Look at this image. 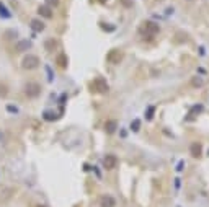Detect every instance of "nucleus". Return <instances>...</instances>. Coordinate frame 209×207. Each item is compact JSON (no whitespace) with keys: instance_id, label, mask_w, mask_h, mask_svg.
Here are the masks:
<instances>
[{"instance_id":"nucleus-1","label":"nucleus","mask_w":209,"mask_h":207,"mask_svg":"<svg viewBox=\"0 0 209 207\" xmlns=\"http://www.w3.org/2000/svg\"><path fill=\"white\" fill-rule=\"evenodd\" d=\"M159 33H160V26L154 21H144L139 28V34L142 36V39H147V41H152Z\"/></svg>"},{"instance_id":"nucleus-2","label":"nucleus","mask_w":209,"mask_h":207,"mask_svg":"<svg viewBox=\"0 0 209 207\" xmlns=\"http://www.w3.org/2000/svg\"><path fill=\"white\" fill-rule=\"evenodd\" d=\"M90 88L93 93H108V90H110V86H108V83L104 78L101 77H98V78H95L93 82L90 83Z\"/></svg>"},{"instance_id":"nucleus-3","label":"nucleus","mask_w":209,"mask_h":207,"mask_svg":"<svg viewBox=\"0 0 209 207\" xmlns=\"http://www.w3.org/2000/svg\"><path fill=\"white\" fill-rule=\"evenodd\" d=\"M38 65H39V57H38V55H34V54L25 55V57H23V61H21V67L25 70H33Z\"/></svg>"},{"instance_id":"nucleus-4","label":"nucleus","mask_w":209,"mask_h":207,"mask_svg":"<svg viewBox=\"0 0 209 207\" xmlns=\"http://www.w3.org/2000/svg\"><path fill=\"white\" fill-rule=\"evenodd\" d=\"M25 93H26L30 98H36L39 93H41V85H39V83H34V82L26 83V86H25Z\"/></svg>"},{"instance_id":"nucleus-5","label":"nucleus","mask_w":209,"mask_h":207,"mask_svg":"<svg viewBox=\"0 0 209 207\" xmlns=\"http://www.w3.org/2000/svg\"><path fill=\"white\" fill-rule=\"evenodd\" d=\"M103 165H104L106 170H114L116 165H118V158H116V155H111V153L106 155L104 160H103Z\"/></svg>"},{"instance_id":"nucleus-6","label":"nucleus","mask_w":209,"mask_h":207,"mask_svg":"<svg viewBox=\"0 0 209 207\" xmlns=\"http://www.w3.org/2000/svg\"><path fill=\"white\" fill-rule=\"evenodd\" d=\"M106 59L111 64H119V62H121V59H123V52H121V51H118V49H113L110 54L106 55Z\"/></svg>"},{"instance_id":"nucleus-7","label":"nucleus","mask_w":209,"mask_h":207,"mask_svg":"<svg viewBox=\"0 0 209 207\" xmlns=\"http://www.w3.org/2000/svg\"><path fill=\"white\" fill-rule=\"evenodd\" d=\"M116 129H118V122H116L114 119H108V121L104 122V132L106 134H114Z\"/></svg>"},{"instance_id":"nucleus-8","label":"nucleus","mask_w":209,"mask_h":207,"mask_svg":"<svg viewBox=\"0 0 209 207\" xmlns=\"http://www.w3.org/2000/svg\"><path fill=\"white\" fill-rule=\"evenodd\" d=\"M190 152H191V155L195 158H199L201 152H203V147H201L199 142H195V144H191V147H190Z\"/></svg>"},{"instance_id":"nucleus-9","label":"nucleus","mask_w":209,"mask_h":207,"mask_svg":"<svg viewBox=\"0 0 209 207\" xmlns=\"http://www.w3.org/2000/svg\"><path fill=\"white\" fill-rule=\"evenodd\" d=\"M100 204H101V207H114L116 201L111 196H103L101 201H100Z\"/></svg>"},{"instance_id":"nucleus-10","label":"nucleus","mask_w":209,"mask_h":207,"mask_svg":"<svg viewBox=\"0 0 209 207\" xmlns=\"http://www.w3.org/2000/svg\"><path fill=\"white\" fill-rule=\"evenodd\" d=\"M31 28H33L36 33H39V31L44 30V23L41 20H31Z\"/></svg>"},{"instance_id":"nucleus-11","label":"nucleus","mask_w":209,"mask_h":207,"mask_svg":"<svg viewBox=\"0 0 209 207\" xmlns=\"http://www.w3.org/2000/svg\"><path fill=\"white\" fill-rule=\"evenodd\" d=\"M38 11H39V15H41V17H44V18H52V11H51V8L49 7H39L38 8Z\"/></svg>"},{"instance_id":"nucleus-12","label":"nucleus","mask_w":209,"mask_h":207,"mask_svg":"<svg viewBox=\"0 0 209 207\" xmlns=\"http://www.w3.org/2000/svg\"><path fill=\"white\" fill-rule=\"evenodd\" d=\"M44 46H46V51H49V52H52V51H54L56 47H57V41L51 38V39H47V41H46V44H44Z\"/></svg>"},{"instance_id":"nucleus-13","label":"nucleus","mask_w":209,"mask_h":207,"mask_svg":"<svg viewBox=\"0 0 209 207\" xmlns=\"http://www.w3.org/2000/svg\"><path fill=\"white\" fill-rule=\"evenodd\" d=\"M30 47H31V42L30 41H20L18 44H17V51L21 52V51H28Z\"/></svg>"},{"instance_id":"nucleus-14","label":"nucleus","mask_w":209,"mask_h":207,"mask_svg":"<svg viewBox=\"0 0 209 207\" xmlns=\"http://www.w3.org/2000/svg\"><path fill=\"white\" fill-rule=\"evenodd\" d=\"M57 64H59L61 69H66L67 67V55L66 54H59L57 55Z\"/></svg>"},{"instance_id":"nucleus-15","label":"nucleus","mask_w":209,"mask_h":207,"mask_svg":"<svg viewBox=\"0 0 209 207\" xmlns=\"http://www.w3.org/2000/svg\"><path fill=\"white\" fill-rule=\"evenodd\" d=\"M139 127H140V121H139V119H134V121L131 122V129L134 130V132H137Z\"/></svg>"},{"instance_id":"nucleus-16","label":"nucleus","mask_w":209,"mask_h":207,"mask_svg":"<svg viewBox=\"0 0 209 207\" xmlns=\"http://www.w3.org/2000/svg\"><path fill=\"white\" fill-rule=\"evenodd\" d=\"M44 119H46V121H52V119H56V114H52V113H49V111H46V113H44Z\"/></svg>"},{"instance_id":"nucleus-17","label":"nucleus","mask_w":209,"mask_h":207,"mask_svg":"<svg viewBox=\"0 0 209 207\" xmlns=\"http://www.w3.org/2000/svg\"><path fill=\"white\" fill-rule=\"evenodd\" d=\"M193 85H196V86H203V80H201V78H195V80H193Z\"/></svg>"},{"instance_id":"nucleus-18","label":"nucleus","mask_w":209,"mask_h":207,"mask_svg":"<svg viewBox=\"0 0 209 207\" xmlns=\"http://www.w3.org/2000/svg\"><path fill=\"white\" fill-rule=\"evenodd\" d=\"M152 114H154V106H150V108H149V111H147V119H152V118H154Z\"/></svg>"},{"instance_id":"nucleus-19","label":"nucleus","mask_w":209,"mask_h":207,"mask_svg":"<svg viewBox=\"0 0 209 207\" xmlns=\"http://www.w3.org/2000/svg\"><path fill=\"white\" fill-rule=\"evenodd\" d=\"M124 7H132V0H121Z\"/></svg>"},{"instance_id":"nucleus-20","label":"nucleus","mask_w":209,"mask_h":207,"mask_svg":"<svg viewBox=\"0 0 209 207\" xmlns=\"http://www.w3.org/2000/svg\"><path fill=\"white\" fill-rule=\"evenodd\" d=\"M47 3H49V5H57L59 0H47Z\"/></svg>"},{"instance_id":"nucleus-21","label":"nucleus","mask_w":209,"mask_h":207,"mask_svg":"<svg viewBox=\"0 0 209 207\" xmlns=\"http://www.w3.org/2000/svg\"><path fill=\"white\" fill-rule=\"evenodd\" d=\"M100 2H101V3H104V2H106V0H100Z\"/></svg>"},{"instance_id":"nucleus-22","label":"nucleus","mask_w":209,"mask_h":207,"mask_svg":"<svg viewBox=\"0 0 209 207\" xmlns=\"http://www.w3.org/2000/svg\"><path fill=\"white\" fill-rule=\"evenodd\" d=\"M0 137H2V132H0Z\"/></svg>"},{"instance_id":"nucleus-23","label":"nucleus","mask_w":209,"mask_h":207,"mask_svg":"<svg viewBox=\"0 0 209 207\" xmlns=\"http://www.w3.org/2000/svg\"><path fill=\"white\" fill-rule=\"evenodd\" d=\"M190 2H191V0H190Z\"/></svg>"}]
</instances>
